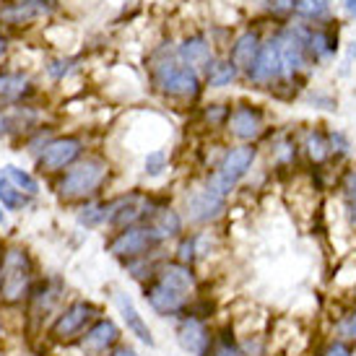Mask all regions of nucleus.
<instances>
[{"label":"nucleus","instance_id":"nucleus-1","mask_svg":"<svg viewBox=\"0 0 356 356\" xmlns=\"http://www.w3.org/2000/svg\"><path fill=\"white\" fill-rule=\"evenodd\" d=\"M257 159L255 143H237L232 149L224 151V156L218 159V164L213 167L211 177H208V188L229 198L234 190L239 188V182L248 177L252 164Z\"/></svg>","mask_w":356,"mask_h":356},{"label":"nucleus","instance_id":"nucleus-2","mask_svg":"<svg viewBox=\"0 0 356 356\" xmlns=\"http://www.w3.org/2000/svg\"><path fill=\"white\" fill-rule=\"evenodd\" d=\"M109 177V164L102 156H89L76 161L73 167L60 177L58 193L65 200H86L97 195Z\"/></svg>","mask_w":356,"mask_h":356},{"label":"nucleus","instance_id":"nucleus-3","mask_svg":"<svg viewBox=\"0 0 356 356\" xmlns=\"http://www.w3.org/2000/svg\"><path fill=\"white\" fill-rule=\"evenodd\" d=\"M167 239L159 234L151 224H136V227L115 229V234L107 239V252L120 263H130L138 257L156 255L164 248Z\"/></svg>","mask_w":356,"mask_h":356},{"label":"nucleus","instance_id":"nucleus-4","mask_svg":"<svg viewBox=\"0 0 356 356\" xmlns=\"http://www.w3.org/2000/svg\"><path fill=\"white\" fill-rule=\"evenodd\" d=\"M151 81L161 94L175 99H195L203 89V79L195 68L185 65L179 58H164L151 68Z\"/></svg>","mask_w":356,"mask_h":356},{"label":"nucleus","instance_id":"nucleus-5","mask_svg":"<svg viewBox=\"0 0 356 356\" xmlns=\"http://www.w3.org/2000/svg\"><path fill=\"white\" fill-rule=\"evenodd\" d=\"M31 284V260L24 250L13 248L6 252L0 263V297L8 305H16L29 294Z\"/></svg>","mask_w":356,"mask_h":356},{"label":"nucleus","instance_id":"nucleus-6","mask_svg":"<svg viewBox=\"0 0 356 356\" xmlns=\"http://www.w3.org/2000/svg\"><path fill=\"white\" fill-rule=\"evenodd\" d=\"M213 338H216V330L211 327V317H203L188 309L185 315L175 320V341L185 354L208 356V351L213 346Z\"/></svg>","mask_w":356,"mask_h":356},{"label":"nucleus","instance_id":"nucleus-7","mask_svg":"<svg viewBox=\"0 0 356 356\" xmlns=\"http://www.w3.org/2000/svg\"><path fill=\"white\" fill-rule=\"evenodd\" d=\"M102 312L99 307L89 302V299H76V302H70L65 305L63 309L58 312L55 317V323L50 325V336L55 341H73V338H81L94 320H99Z\"/></svg>","mask_w":356,"mask_h":356},{"label":"nucleus","instance_id":"nucleus-8","mask_svg":"<svg viewBox=\"0 0 356 356\" xmlns=\"http://www.w3.org/2000/svg\"><path fill=\"white\" fill-rule=\"evenodd\" d=\"M140 294H143V302L149 305V309L154 315L169 317V320L182 317L190 309V305L195 302V299H190V297H185V294L175 291V289L167 286V284H161L159 278L146 281V284L140 286Z\"/></svg>","mask_w":356,"mask_h":356},{"label":"nucleus","instance_id":"nucleus-9","mask_svg":"<svg viewBox=\"0 0 356 356\" xmlns=\"http://www.w3.org/2000/svg\"><path fill=\"white\" fill-rule=\"evenodd\" d=\"M229 136L239 143H257V140L266 136V112L257 104H248V102H239L232 107L227 120Z\"/></svg>","mask_w":356,"mask_h":356},{"label":"nucleus","instance_id":"nucleus-10","mask_svg":"<svg viewBox=\"0 0 356 356\" xmlns=\"http://www.w3.org/2000/svg\"><path fill=\"white\" fill-rule=\"evenodd\" d=\"M245 76L255 86H281L284 83V60H281V40L278 37L263 42L252 68Z\"/></svg>","mask_w":356,"mask_h":356},{"label":"nucleus","instance_id":"nucleus-11","mask_svg":"<svg viewBox=\"0 0 356 356\" xmlns=\"http://www.w3.org/2000/svg\"><path fill=\"white\" fill-rule=\"evenodd\" d=\"M120 343H122V327L118 325V320L104 315L94 320L89 330L79 338V346L86 356H109Z\"/></svg>","mask_w":356,"mask_h":356},{"label":"nucleus","instance_id":"nucleus-12","mask_svg":"<svg viewBox=\"0 0 356 356\" xmlns=\"http://www.w3.org/2000/svg\"><path fill=\"white\" fill-rule=\"evenodd\" d=\"M112 302H115V309H118L120 320H122V327L128 330V336H133L138 343H143V346L156 348V338H154L149 323H146V317L140 315V309L136 307V302H133V297H130L128 291L115 289Z\"/></svg>","mask_w":356,"mask_h":356},{"label":"nucleus","instance_id":"nucleus-13","mask_svg":"<svg viewBox=\"0 0 356 356\" xmlns=\"http://www.w3.org/2000/svg\"><path fill=\"white\" fill-rule=\"evenodd\" d=\"M224 211H227V198L213 193V190L206 185V188L195 190L188 198L185 221H190L193 227H208V224H213L216 218L224 216Z\"/></svg>","mask_w":356,"mask_h":356},{"label":"nucleus","instance_id":"nucleus-14","mask_svg":"<svg viewBox=\"0 0 356 356\" xmlns=\"http://www.w3.org/2000/svg\"><path fill=\"white\" fill-rule=\"evenodd\" d=\"M83 154V140L76 136H63V138L50 140L40 154L42 172H60L65 167H73L79 156Z\"/></svg>","mask_w":356,"mask_h":356},{"label":"nucleus","instance_id":"nucleus-15","mask_svg":"<svg viewBox=\"0 0 356 356\" xmlns=\"http://www.w3.org/2000/svg\"><path fill=\"white\" fill-rule=\"evenodd\" d=\"M161 284H167V286H172L175 291H179V294H185V297L195 299V294H198V273H195V268L193 266H182V263H177L175 257H164L161 263H159V270L156 276Z\"/></svg>","mask_w":356,"mask_h":356},{"label":"nucleus","instance_id":"nucleus-16","mask_svg":"<svg viewBox=\"0 0 356 356\" xmlns=\"http://www.w3.org/2000/svg\"><path fill=\"white\" fill-rule=\"evenodd\" d=\"M325 336L341 338L356 346V302L354 299H336L333 315L325 317Z\"/></svg>","mask_w":356,"mask_h":356},{"label":"nucleus","instance_id":"nucleus-17","mask_svg":"<svg viewBox=\"0 0 356 356\" xmlns=\"http://www.w3.org/2000/svg\"><path fill=\"white\" fill-rule=\"evenodd\" d=\"M50 13V0H13L8 6L0 8V21L24 26L29 21H37Z\"/></svg>","mask_w":356,"mask_h":356},{"label":"nucleus","instance_id":"nucleus-18","mask_svg":"<svg viewBox=\"0 0 356 356\" xmlns=\"http://www.w3.org/2000/svg\"><path fill=\"white\" fill-rule=\"evenodd\" d=\"M299 143H302V154H305L312 167H323L325 161H333V154H330V130L309 128Z\"/></svg>","mask_w":356,"mask_h":356},{"label":"nucleus","instance_id":"nucleus-19","mask_svg":"<svg viewBox=\"0 0 356 356\" xmlns=\"http://www.w3.org/2000/svg\"><path fill=\"white\" fill-rule=\"evenodd\" d=\"M260 47H263L260 34H257V31H245V34H242V37H237V42L232 44L229 60L237 65L239 73H248V70L252 68V63H255Z\"/></svg>","mask_w":356,"mask_h":356},{"label":"nucleus","instance_id":"nucleus-20","mask_svg":"<svg viewBox=\"0 0 356 356\" xmlns=\"http://www.w3.org/2000/svg\"><path fill=\"white\" fill-rule=\"evenodd\" d=\"M179 60L185 63V65H190V68H195L200 73H206L211 65H213V55H211V44H208L203 37H193V40H185L182 44H179L177 50Z\"/></svg>","mask_w":356,"mask_h":356},{"label":"nucleus","instance_id":"nucleus-21","mask_svg":"<svg viewBox=\"0 0 356 356\" xmlns=\"http://www.w3.org/2000/svg\"><path fill=\"white\" fill-rule=\"evenodd\" d=\"M149 224L169 242V239L182 237V229H185V216H179L175 208L156 203V208H154V213H151V218H149Z\"/></svg>","mask_w":356,"mask_h":356},{"label":"nucleus","instance_id":"nucleus-22","mask_svg":"<svg viewBox=\"0 0 356 356\" xmlns=\"http://www.w3.org/2000/svg\"><path fill=\"white\" fill-rule=\"evenodd\" d=\"M338 198L341 211L351 232H356V169H343L338 177Z\"/></svg>","mask_w":356,"mask_h":356},{"label":"nucleus","instance_id":"nucleus-23","mask_svg":"<svg viewBox=\"0 0 356 356\" xmlns=\"http://www.w3.org/2000/svg\"><path fill=\"white\" fill-rule=\"evenodd\" d=\"M338 50V37L333 31H307V55L309 63H320V60L333 58Z\"/></svg>","mask_w":356,"mask_h":356},{"label":"nucleus","instance_id":"nucleus-24","mask_svg":"<svg viewBox=\"0 0 356 356\" xmlns=\"http://www.w3.org/2000/svg\"><path fill=\"white\" fill-rule=\"evenodd\" d=\"M112 211H115V200H102V203H86L79 211V224L86 229L109 227L112 221Z\"/></svg>","mask_w":356,"mask_h":356},{"label":"nucleus","instance_id":"nucleus-25","mask_svg":"<svg viewBox=\"0 0 356 356\" xmlns=\"http://www.w3.org/2000/svg\"><path fill=\"white\" fill-rule=\"evenodd\" d=\"M29 91V76H24V73H0V102H19Z\"/></svg>","mask_w":356,"mask_h":356},{"label":"nucleus","instance_id":"nucleus-26","mask_svg":"<svg viewBox=\"0 0 356 356\" xmlns=\"http://www.w3.org/2000/svg\"><path fill=\"white\" fill-rule=\"evenodd\" d=\"M208 356H245L237 330H234L232 325L218 327L216 338H213V346H211Z\"/></svg>","mask_w":356,"mask_h":356},{"label":"nucleus","instance_id":"nucleus-27","mask_svg":"<svg viewBox=\"0 0 356 356\" xmlns=\"http://www.w3.org/2000/svg\"><path fill=\"white\" fill-rule=\"evenodd\" d=\"M299 151H302V143L294 136H278L273 140V164L281 169L294 167L299 159Z\"/></svg>","mask_w":356,"mask_h":356},{"label":"nucleus","instance_id":"nucleus-28","mask_svg":"<svg viewBox=\"0 0 356 356\" xmlns=\"http://www.w3.org/2000/svg\"><path fill=\"white\" fill-rule=\"evenodd\" d=\"M239 76L237 65L232 60H213V65L206 70V86L211 89H224V86H232V81Z\"/></svg>","mask_w":356,"mask_h":356},{"label":"nucleus","instance_id":"nucleus-29","mask_svg":"<svg viewBox=\"0 0 356 356\" xmlns=\"http://www.w3.org/2000/svg\"><path fill=\"white\" fill-rule=\"evenodd\" d=\"M309 356H356V346L348 343V341H341V338H333L323 333V336L312 343Z\"/></svg>","mask_w":356,"mask_h":356},{"label":"nucleus","instance_id":"nucleus-30","mask_svg":"<svg viewBox=\"0 0 356 356\" xmlns=\"http://www.w3.org/2000/svg\"><path fill=\"white\" fill-rule=\"evenodd\" d=\"M175 260L182 263V266H193L198 263V232L195 234H182L177 237V245H175Z\"/></svg>","mask_w":356,"mask_h":356},{"label":"nucleus","instance_id":"nucleus-31","mask_svg":"<svg viewBox=\"0 0 356 356\" xmlns=\"http://www.w3.org/2000/svg\"><path fill=\"white\" fill-rule=\"evenodd\" d=\"M3 175H6V179H8L10 185H16V188H19L21 193H26V195H37V193H40V182L31 177L29 172H24V169L13 167V164H6V167H3Z\"/></svg>","mask_w":356,"mask_h":356},{"label":"nucleus","instance_id":"nucleus-32","mask_svg":"<svg viewBox=\"0 0 356 356\" xmlns=\"http://www.w3.org/2000/svg\"><path fill=\"white\" fill-rule=\"evenodd\" d=\"M26 200H29L26 193H21L16 185H10L8 179H0V203L8 208V211H19V208H24L26 206Z\"/></svg>","mask_w":356,"mask_h":356},{"label":"nucleus","instance_id":"nucleus-33","mask_svg":"<svg viewBox=\"0 0 356 356\" xmlns=\"http://www.w3.org/2000/svg\"><path fill=\"white\" fill-rule=\"evenodd\" d=\"M351 149H354V143H351V138L343 130H330V154H333V161L348 159L351 156Z\"/></svg>","mask_w":356,"mask_h":356},{"label":"nucleus","instance_id":"nucleus-34","mask_svg":"<svg viewBox=\"0 0 356 356\" xmlns=\"http://www.w3.org/2000/svg\"><path fill=\"white\" fill-rule=\"evenodd\" d=\"M294 10L307 19H323L330 10V0H294Z\"/></svg>","mask_w":356,"mask_h":356},{"label":"nucleus","instance_id":"nucleus-35","mask_svg":"<svg viewBox=\"0 0 356 356\" xmlns=\"http://www.w3.org/2000/svg\"><path fill=\"white\" fill-rule=\"evenodd\" d=\"M143 167H146V175L149 177H159L164 169H167V151H151L149 156H146V161H143Z\"/></svg>","mask_w":356,"mask_h":356},{"label":"nucleus","instance_id":"nucleus-36","mask_svg":"<svg viewBox=\"0 0 356 356\" xmlns=\"http://www.w3.org/2000/svg\"><path fill=\"white\" fill-rule=\"evenodd\" d=\"M270 8L276 13H291L294 10V0H270Z\"/></svg>","mask_w":356,"mask_h":356},{"label":"nucleus","instance_id":"nucleus-37","mask_svg":"<svg viewBox=\"0 0 356 356\" xmlns=\"http://www.w3.org/2000/svg\"><path fill=\"white\" fill-rule=\"evenodd\" d=\"M109 356H138V351H136V346H130V343H120Z\"/></svg>","mask_w":356,"mask_h":356},{"label":"nucleus","instance_id":"nucleus-38","mask_svg":"<svg viewBox=\"0 0 356 356\" xmlns=\"http://www.w3.org/2000/svg\"><path fill=\"white\" fill-rule=\"evenodd\" d=\"M346 3V10L351 13V16H356V0H343Z\"/></svg>","mask_w":356,"mask_h":356},{"label":"nucleus","instance_id":"nucleus-39","mask_svg":"<svg viewBox=\"0 0 356 356\" xmlns=\"http://www.w3.org/2000/svg\"><path fill=\"white\" fill-rule=\"evenodd\" d=\"M343 299H354L356 302V281H354V286H351V291H348V297H343Z\"/></svg>","mask_w":356,"mask_h":356},{"label":"nucleus","instance_id":"nucleus-40","mask_svg":"<svg viewBox=\"0 0 356 356\" xmlns=\"http://www.w3.org/2000/svg\"><path fill=\"white\" fill-rule=\"evenodd\" d=\"M0 224H6V211H3V206H0Z\"/></svg>","mask_w":356,"mask_h":356},{"label":"nucleus","instance_id":"nucleus-41","mask_svg":"<svg viewBox=\"0 0 356 356\" xmlns=\"http://www.w3.org/2000/svg\"><path fill=\"white\" fill-rule=\"evenodd\" d=\"M6 52V42H3V37H0V55Z\"/></svg>","mask_w":356,"mask_h":356},{"label":"nucleus","instance_id":"nucleus-42","mask_svg":"<svg viewBox=\"0 0 356 356\" xmlns=\"http://www.w3.org/2000/svg\"><path fill=\"white\" fill-rule=\"evenodd\" d=\"M273 356H284V354H273Z\"/></svg>","mask_w":356,"mask_h":356}]
</instances>
